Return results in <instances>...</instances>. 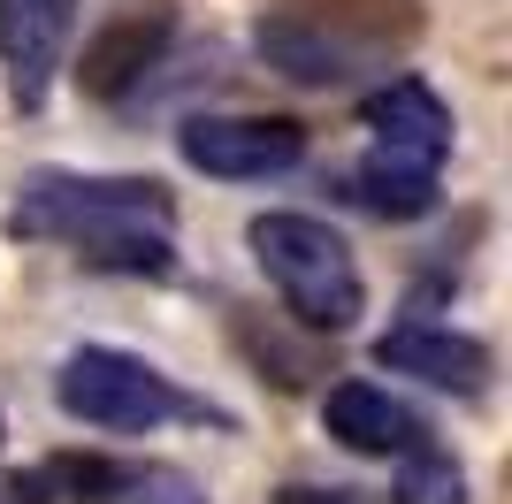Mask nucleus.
Returning a JSON list of instances; mask_svg holds the SVG:
<instances>
[{"mask_svg":"<svg viewBox=\"0 0 512 504\" xmlns=\"http://www.w3.org/2000/svg\"><path fill=\"white\" fill-rule=\"evenodd\" d=\"M16 230L23 237H54L77 245L92 268H123V275H161L169 268V191L138 184V176H31L16 199Z\"/></svg>","mask_w":512,"mask_h":504,"instance_id":"nucleus-1","label":"nucleus"},{"mask_svg":"<svg viewBox=\"0 0 512 504\" xmlns=\"http://www.w3.org/2000/svg\"><path fill=\"white\" fill-rule=\"evenodd\" d=\"M253 260L268 268V283L283 291V306L306 329H352L360 321V268L329 222L314 214H260L253 222Z\"/></svg>","mask_w":512,"mask_h":504,"instance_id":"nucleus-2","label":"nucleus"},{"mask_svg":"<svg viewBox=\"0 0 512 504\" xmlns=\"http://www.w3.org/2000/svg\"><path fill=\"white\" fill-rule=\"evenodd\" d=\"M62 413H69V420H85V428L146 436V428H161V420L176 413V390L153 375L146 359L92 344V352H77V359L62 367Z\"/></svg>","mask_w":512,"mask_h":504,"instance_id":"nucleus-3","label":"nucleus"},{"mask_svg":"<svg viewBox=\"0 0 512 504\" xmlns=\"http://www.w3.org/2000/svg\"><path fill=\"white\" fill-rule=\"evenodd\" d=\"M299 153H306V130L283 123V115H199V123H184V161L207 168V176H230V184L283 176Z\"/></svg>","mask_w":512,"mask_h":504,"instance_id":"nucleus-4","label":"nucleus"},{"mask_svg":"<svg viewBox=\"0 0 512 504\" xmlns=\"http://www.w3.org/2000/svg\"><path fill=\"white\" fill-rule=\"evenodd\" d=\"M169 0H130V8H115V16L92 31L85 46V92H100V100H115L123 84H138L153 62H161V46H169Z\"/></svg>","mask_w":512,"mask_h":504,"instance_id":"nucleus-5","label":"nucleus"},{"mask_svg":"<svg viewBox=\"0 0 512 504\" xmlns=\"http://www.w3.org/2000/svg\"><path fill=\"white\" fill-rule=\"evenodd\" d=\"M77 31V0H0V62L16 69V100L39 107L46 77Z\"/></svg>","mask_w":512,"mask_h":504,"instance_id":"nucleus-6","label":"nucleus"},{"mask_svg":"<svg viewBox=\"0 0 512 504\" xmlns=\"http://www.w3.org/2000/svg\"><path fill=\"white\" fill-rule=\"evenodd\" d=\"M367 130H375V153L413 161V168H436L444 146H451V115H444V100H436L421 77L383 84V92L367 100Z\"/></svg>","mask_w":512,"mask_h":504,"instance_id":"nucleus-7","label":"nucleus"},{"mask_svg":"<svg viewBox=\"0 0 512 504\" xmlns=\"http://www.w3.org/2000/svg\"><path fill=\"white\" fill-rule=\"evenodd\" d=\"M329 436L337 443H352V451H367V459H406V451H421L428 443V428H421V413L413 405H398L390 390H375V382H344V390H329Z\"/></svg>","mask_w":512,"mask_h":504,"instance_id":"nucleus-8","label":"nucleus"},{"mask_svg":"<svg viewBox=\"0 0 512 504\" xmlns=\"http://www.w3.org/2000/svg\"><path fill=\"white\" fill-rule=\"evenodd\" d=\"M375 359L383 367H398V375H421V382H444V390H474L482 382V344H467V336L451 329H428V321H406V329H390L383 344H375Z\"/></svg>","mask_w":512,"mask_h":504,"instance_id":"nucleus-9","label":"nucleus"},{"mask_svg":"<svg viewBox=\"0 0 512 504\" xmlns=\"http://www.w3.org/2000/svg\"><path fill=\"white\" fill-rule=\"evenodd\" d=\"M352 184H360V199H367L375 214L406 222V214H428V199H436V168H413V161H390V153H375V161H367Z\"/></svg>","mask_w":512,"mask_h":504,"instance_id":"nucleus-10","label":"nucleus"},{"mask_svg":"<svg viewBox=\"0 0 512 504\" xmlns=\"http://www.w3.org/2000/svg\"><path fill=\"white\" fill-rule=\"evenodd\" d=\"M390 504H467V482H459V466L436 459V451H406V474H398V497Z\"/></svg>","mask_w":512,"mask_h":504,"instance_id":"nucleus-11","label":"nucleus"},{"mask_svg":"<svg viewBox=\"0 0 512 504\" xmlns=\"http://www.w3.org/2000/svg\"><path fill=\"white\" fill-rule=\"evenodd\" d=\"M283 504H352V489H329V497L321 489H283Z\"/></svg>","mask_w":512,"mask_h":504,"instance_id":"nucleus-12","label":"nucleus"}]
</instances>
